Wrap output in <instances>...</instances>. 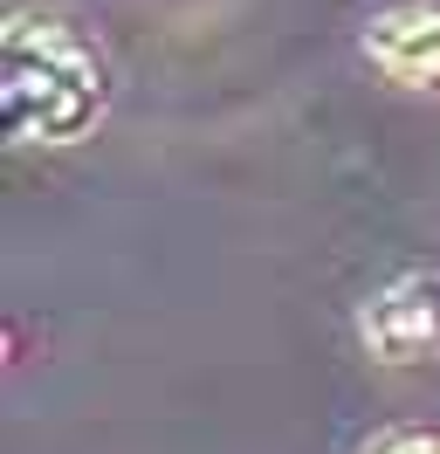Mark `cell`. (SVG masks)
<instances>
[{
  "label": "cell",
  "mask_w": 440,
  "mask_h": 454,
  "mask_svg": "<svg viewBox=\"0 0 440 454\" xmlns=\"http://www.w3.org/2000/svg\"><path fill=\"white\" fill-rule=\"evenodd\" d=\"M104 117V62L69 21L14 14L0 42V124L21 145H69Z\"/></svg>",
  "instance_id": "6da1fadb"
},
{
  "label": "cell",
  "mask_w": 440,
  "mask_h": 454,
  "mask_svg": "<svg viewBox=\"0 0 440 454\" xmlns=\"http://www.w3.org/2000/svg\"><path fill=\"white\" fill-rule=\"evenodd\" d=\"M440 338V289L427 276L392 283L379 303H365V344L379 351L385 365H412L427 358V344Z\"/></svg>",
  "instance_id": "7a4b0ae2"
},
{
  "label": "cell",
  "mask_w": 440,
  "mask_h": 454,
  "mask_svg": "<svg viewBox=\"0 0 440 454\" xmlns=\"http://www.w3.org/2000/svg\"><path fill=\"white\" fill-rule=\"evenodd\" d=\"M365 56L392 83H440V7H399L365 28Z\"/></svg>",
  "instance_id": "3957f363"
},
{
  "label": "cell",
  "mask_w": 440,
  "mask_h": 454,
  "mask_svg": "<svg viewBox=\"0 0 440 454\" xmlns=\"http://www.w3.org/2000/svg\"><path fill=\"white\" fill-rule=\"evenodd\" d=\"M379 454H440V434H399V441H385Z\"/></svg>",
  "instance_id": "277c9868"
}]
</instances>
